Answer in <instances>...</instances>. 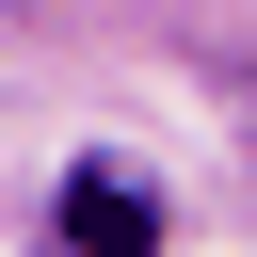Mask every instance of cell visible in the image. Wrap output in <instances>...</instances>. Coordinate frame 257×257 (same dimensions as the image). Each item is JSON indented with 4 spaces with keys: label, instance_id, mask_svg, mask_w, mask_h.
Here are the masks:
<instances>
[{
    "label": "cell",
    "instance_id": "cell-1",
    "mask_svg": "<svg viewBox=\"0 0 257 257\" xmlns=\"http://www.w3.org/2000/svg\"><path fill=\"white\" fill-rule=\"evenodd\" d=\"M64 257H161V209L128 177H64Z\"/></svg>",
    "mask_w": 257,
    "mask_h": 257
}]
</instances>
